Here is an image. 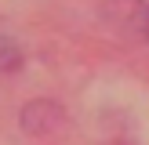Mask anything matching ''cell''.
<instances>
[]
</instances>
